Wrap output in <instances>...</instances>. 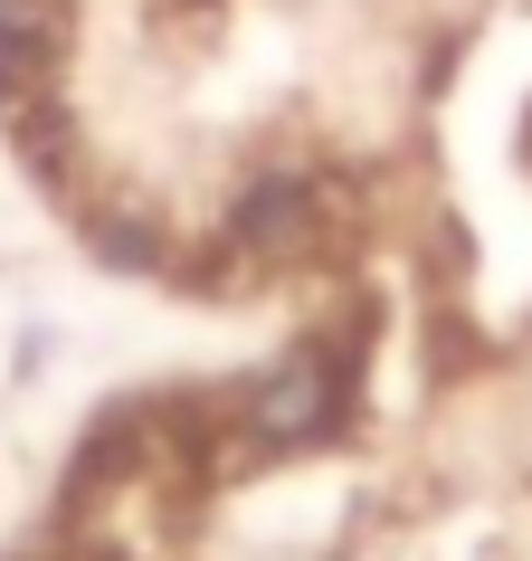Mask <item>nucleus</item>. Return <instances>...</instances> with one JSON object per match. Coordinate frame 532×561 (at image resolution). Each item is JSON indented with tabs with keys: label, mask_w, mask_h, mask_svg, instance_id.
<instances>
[{
	"label": "nucleus",
	"mask_w": 532,
	"mask_h": 561,
	"mask_svg": "<svg viewBox=\"0 0 532 561\" xmlns=\"http://www.w3.org/2000/svg\"><path fill=\"white\" fill-rule=\"evenodd\" d=\"M333 219H343V201H333L324 181L266 172L229 201V257L238 266H304V257L333 248Z\"/></svg>",
	"instance_id": "nucleus-2"
},
{
	"label": "nucleus",
	"mask_w": 532,
	"mask_h": 561,
	"mask_svg": "<svg viewBox=\"0 0 532 561\" xmlns=\"http://www.w3.org/2000/svg\"><path fill=\"white\" fill-rule=\"evenodd\" d=\"M352 362L361 353H343V343H296L276 371H257V381L238 390V428L266 447V467L343 428V410H352Z\"/></svg>",
	"instance_id": "nucleus-1"
},
{
	"label": "nucleus",
	"mask_w": 532,
	"mask_h": 561,
	"mask_svg": "<svg viewBox=\"0 0 532 561\" xmlns=\"http://www.w3.org/2000/svg\"><path fill=\"white\" fill-rule=\"evenodd\" d=\"M67 48H77V0H0V134L58 105Z\"/></svg>",
	"instance_id": "nucleus-3"
}]
</instances>
